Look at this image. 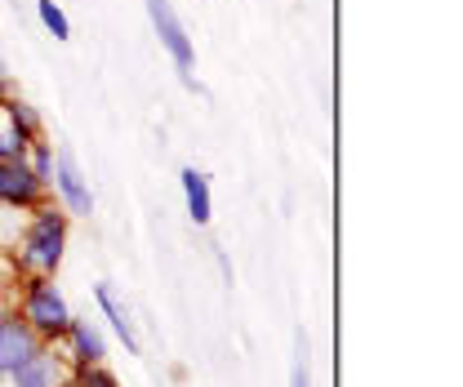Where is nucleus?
<instances>
[{"label":"nucleus","instance_id":"f257e3e1","mask_svg":"<svg viewBox=\"0 0 463 387\" xmlns=\"http://www.w3.org/2000/svg\"><path fill=\"white\" fill-rule=\"evenodd\" d=\"M62 241H67V222H62V214H58V210H41L36 222H32V231H27V245H23L27 268L54 272L58 263H62Z\"/></svg>","mask_w":463,"mask_h":387},{"label":"nucleus","instance_id":"f03ea898","mask_svg":"<svg viewBox=\"0 0 463 387\" xmlns=\"http://www.w3.org/2000/svg\"><path fill=\"white\" fill-rule=\"evenodd\" d=\"M147 14H152V27H156V36H161L165 54H170L174 62H178L183 80H187V85H196V80H192V62H196V45H192L187 27L178 23L174 5H170V0H147Z\"/></svg>","mask_w":463,"mask_h":387},{"label":"nucleus","instance_id":"7ed1b4c3","mask_svg":"<svg viewBox=\"0 0 463 387\" xmlns=\"http://www.w3.org/2000/svg\"><path fill=\"white\" fill-rule=\"evenodd\" d=\"M27 321L41 334H62L71 326V312H67L62 294H58L50 280H36L32 285V294H27Z\"/></svg>","mask_w":463,"mask_h":387},{"label":"nucleus","instance_id":"20e7f679","mask_svg":"<svg viewBox=\"0 0 463 387\" xmlns=\"http://www.w3.org/2000/svg\"><path fill=\"white\" fill-rule=\"evenodd\" d=\"M41 187H45V178L27 165V161L0 156V201H5V205H32V201L41 196Z\"/></svg>","mask_w":463,"mask_h":387},{"label":"nucleus","instance_id":"39448f33","mask_svg":"<svg viewBox=\"0 0 463 387\" xmlns=\"http://www.w3.org/2000/svg\"><path fill=\"white\" fill-rule=\"evenodd\" d=\"M54 174H58L54 183H58V192H62V201H67V210L71 214H90L94 210V196H90V183H85V174H80L71 152H58Z\"/></svg>","mask_w":463,"mask_h":387},{"label":"nucleus","instance_id":"423d86ee","mask_svg":"<svg viewBox=\"0 0 463 387\" xmlns=\"http://www.w3.org/2000/svg\"><path fill=\"white\" fill-rule=\"evenodd\" d=\"M36 352V334L18 321H0V374H14Z\"/></svg>","mask_w":463,"mask_h":387},{"label":"nucleus","instance_id":"0eeeda50","mask_svg":"<svg viewBox=\"0 0 463 387\" xmlns=\"http://www.w3.org/2000/svg\"><path fill=\"white\" fill-rule=\"evenodd\" d=\"M183 196H187V214L196 227H205V222L214 219V201H210V178L201 174V169H183Z\"/></svg>","mask_w":463,"mask_h":387},{"label":"nucleus","instance_id":"6e6552de","mask_svg":"<svg viewBox=\"0 0 463 387\" xmlns=\"http://www.w3.org/2000/svg\"><path fill=\"white\" fill-rule=\"evenodd\" d=\"M58 379H62L58 374V361L50 352H41V347L14 370V387H58Z\"/></svg>","mask_w":463,"mask_h":387},{"label":"nucleus","instance_id":"1a4fd4ad","mask_svg":"<svg viewBox=\"0 0 463 387\" xmlns=\"http://www.w3.org/2000/svg\"><path fill=\"white\" fill-rule=\"evenodd\" d=\"M94 298H99V307H103V316L112 321V330L120 334V343H125V347H129V352L138 356V347H143V343H138V334H134V321H129V312H125V307L116 303L112 285H94Z\"/></svg>","mask_w":463,"mask_h":387},{"label":"nucleus","instance_id":"9d476101","mask_svg":"<svg viewBox=\"0 0 463 387\" xmlns=\"http://www.w3.org/2000/svg\"><path fill=\"white\" fill-rule=\"evenodd\" d=\"M67 330H71V347H76V361L80 365H103V356H108L103 334L94 330V326H85V321H71Z\"/></svg>","mask_w":463,"mask_h":387},{"label":"nucleus","instance_id":"9b49d317","mask_svg":"<svg viewBox=\"0 0 463 387\" xmlns=\"http://www.w3.org/2000/svg\"><path fill=\"white\" fill-rule=\"evenodd\" d=\"M36 14H41V23L54 32L58 41H67V36H71V23H67V14L58 9L54 0H36Z\"/></svg>","mask_w":463,"mask_h":387},{"label":"nucleus","instance_id":"f8f14e48","mask_svg":"<svg viewBox=\"0 0 463 387\" xmlns=\"http://www.w3.org/2000/svg\"><path fill=\"white\" fill-rule=\"evenodd\" d=\"M0 156L23 161V156H27V134H23V129H5V134H0Z\"/></svg>","mask_w":463,"mask_h":387},{"label":"nucleus","instance_id":"ddd939ff","mask_svg":"<svg viewBox=\"0 0 463 387\" xmlns=\"http://www.w3.org/2000/svg\"><path fill=\"white\" fill-rule=\"evenodd\" d=\"M289 387H312V370H307V338L298 334V356H294V370H289Z\"/></svg>","mask_w":463,"mask_h":387},{"label":"nucleus","instance_id":"4468645a","mask_svg":"<svg viewBox=\"0 0 463 387\" xmlns=\"http://www.w3.org/2000/svg\"><path fill=\"white\" fill-rule=\"evenodd\" d=\"M76 387H116V379L103 370V365H85L80 379H76Z\"/></svg>","mask_w":463,"mask_h":387},{"label":"nucleus","instance_id":"2eb2a0df","mask_svg":"<svg viewBox=\"0 0 463 387\" xmlns=\"http://www.w3.org/2000/svg\"><path fill=\"white\" fill-rule=\"evenodd\" d=\"M9 116H14V125H18L23 134H32V129L41 125V120H36V111L27 108V103H14V108H9Z\"/></svg>","mask_w":463,"mask_h":387},{"label":"nucleus","instance_id":"dca6fc26","mask_svg":"<svg viewBox=\"0 0 463 387\" xmlns=\"http://www.w3.org/2000/svg\"><path fill=\"white\" fill-rule=\"evenodd\" d=\"M0 94H5V67H0Z\"/></svg>","mask_w":463,"mask_h":387}]
</instances>
